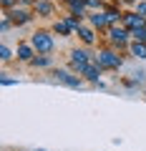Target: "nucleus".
<instances>
[{
    "label": "nucleus",
    "mask_w": 146,
    "mask_h": 151,
    "mask_svg": "<svg viewBox=\"0 0 146 151\" xmlns=\"http://www.w3.org/2000/svg\"><path fill=\"white\" fill-rule=\"evenodd\" d=\"M93 60H96V53H91V50H86V48H73L70 55H68V68L73 70V73L83 76L86 68L93 63Z\"/></svg>",
    "instance_id": "nucleus-1"
},
{
    "label": "nucleus",
    "mask_w": 146,
    "mask_h": 151,
    "mask_svg": "<svg viewBox=\"0 0 146 151\" xmlns=\"http://www.w3.org/2000/svg\"><path fill=\"white\" fill-rule=\"evenodd\" d=\"M28 43L35 48V53H53L55 50V38H53V30H35L30 35Z\"/></svg>",
    "instance_id": "nucleus-2"
},
{
    "label": "nucleus",
    "mask_w": 146,
    "mask_h": 151,
    "mask_svg": "<svg viewBox=\"0 0 146 151\" xmlns=\"http://www.w3.org/2000/svg\"><path fill=\"white\" fill-rule=\"evenodd\" d=\"M93 63H98L103 70H119L121 65H124V58L119 55V50H111V48H103L96 53V60Z\"/></svg>",
    "instance_id": "nucleus-3"
},
{
    "label": "nucleus",
    "mask_w": 146,
    "mask_h": 151,
    "mask_svg": "<svg viewBox=\"0 0 146 151\" xmlns=\"http://www.w3.org/2000/svg\"><path fill=\"white\" fill-rule=\"evenodd\" d=\"M53 78H55L58 83H63V86H68V88H83V83H86L83 76L73 73L70 68H55V70H53Z\"/></svg>",
    "instance_id": "nucleus-4"
},
{
    "label": "nucleus",
    "mask_w": 146,
    "mask_h": 151,
    "mask_svg": "<svg viewBox=\"0 0 146 151\" xmlns=\"http://www.w3.org/2000/svg\"><path fill=\"white\" fill-rule=\"evenodd\" d=\"M108 40H111V45L116 50H124V48L131 45V33L124 25H111L108 28Z\"/></svg>",
    "instance_id": "nucleus-5"
},
{
    "label": "nucleus",
    "mask_w": 146,
    "mask_h": 151,
    "mask_svg": "<svg viewBox=\"0 0 146 151\" xmlns=\"http://www.w3.org/2000/svg\"><path fill=\"white\" fill-rule=\"evenodd\" d=\"M3 15H8V18H10L15 28H23V25H28V23H33L35 13H33L30 8H20V5H18L15 10H10V13H3Z\"/></svg>",
    "instance_id": "nucleus-6"
},
{
    "label": "nucleus",
    "mask_w": 146,
    "mask_h": 151,
    "mask_svg": "<svg viewBox=\"0 0 146 151\" xmlns=\"http://www.w3.org/2000/svg\"><path fill=\"white\" fill-rule=\"evenodd\" d=\"M121 25H124L126 30H134V28H146V18H144V15H139L136 10H124Z\"/></svg>",
    "instance_id": "nucleus-7"
},
{
    "label": "nucleus",
    "mask_w": 146,
    "mask_h": 151,
    "mask_svg": "<svg viewBox=\"0 0 146 151\" xmlns=\"http://www.w3.org/2000/svg\"><path fill=\"white\" fill-rule=\"evenodd\" d=\"M88 25L96 28V30H108L111 23H108L106 10H91V13H88Z\"/></svg>",
    "instance_id": "nucleus-8"
},
{
    "label": "nucleus",
    "mask_w": 146,
    "mask_h": 151,
    "mask_svg": "<svg viewBox=\"0 0 146 151\" xmlns=\"http://www.w3.org/2000/svg\"><path fill=\"white\" fill-rule=\"evenodd\" d=\"M33 13L38 18H50V15H55V3L53 0H38L35 8H33Z\"/></svg>",
    "instance_id": "nucleus-9"
},
{
    "label": "nucleus",
    "mask_w": 146,
    "mask_h": 151,
    "mask_svg": "<svg viewBox=\"0 0 146 151\" xmlns=\"http://www.w3.org/2000/svg\"><path fill=\"white\" fill-rule=\"evenodd\" d=\"M15 55H18V60L20 63H30L33 58H35V48H33L30 43H18V48H15Z\"/></svg>",
    "instance_id": "nucleus-10"
},
{
    "label": "nucleus",
    "mask_w": 146,
    "mask_h": 151,
    "mask_svg": "<svg viewBox=\"0 0 146 151\" xmlns=\"http://www.w3.org/2000/svg\"><path fill=\"white\" fill-rule=\"evenodd\" d=\"M101 76H103V68L98 63H91L86 68V73H83V78H86L88 83H93V86H98V83H101Z\"/></svg>",
    "instance_id": "nucleus-11"
},
{
    "label": "nucleus",
    "mask_w": 146,
    "mask_h": 151,
    "mask_svg": "<svg viewBox=\"0 0 146 151\" xmlns=\"http://www.w3.org/2000/svg\"><path fill=\"white\" fill-rule=\"evenodd\" d=\"M53 33H55V35H60V38H70L76 30L70 28V23L65 20V18H58V20L53 23Z\"/></svg>",
    "instance_id": "nucleus-12"
},
{
    "label": "nucleus",
    "mask_w": 146,
    "mask_h": 151,
    "mask_svg": "<svg viewBox=\"0 0 146 151\" xmlns=\"http://www.w3.org/2000/svg\"><path fill=\"white\" fill-rule=\"evenodd\" d=\"M65 5L73 15H81V18H88V5L86 0H65Z\"/></svg>",
    "instance_id": "nucleus-13"
},
{
    "label": "nucleus",
    "mask_w": 146,
    "mask_h": 151,
    "mask_svg": "<svg viewBox=\"0 0 146 151\" xmlns=\"http://www.w3.org/2000/svg\"><path fill=\"white\" fill-rule=\"evenodd\" d=\"M78 38H81L83 45H93V43H96V28L81 25V28H78Z\"/></svg>",
    "instance_id": "nucleus-14"
},
{
    "label": "nucleus",
    "mask_w": 146,
    "mask_h": 151,
    "mask_svg": "<svg viewBox=\"0 0 146 151\" xmlns=\"http://www.w3.org/2000/svg\"><path fill=\"white\" fill-rule=\"evenodd\" d=\"M53 63H55L53 55H48V53H38L28 65H33V68H53Z\"/></svg>",
    "instance_id": "nucleus-15"
},
{
    "label": "nucleus",
    "mask_w": 146,
    "mask_h": 151,
    "mask_svg": "<svg viewBox=\"0 0 146 151\" xmlns=\"http://www.w3.org/2000/svg\"><path fill=\"white\" fill-rule=\"evenodd\" d=\"M129 53L139 60H146V43H139V40H131L129 45Z\"/></svg>",
    "instance_id": "nucleus-16"
},
{
    "label": "nucleus",
    "mask_w": 146,
    "mask_h": 151,
    "mask_svg": "<svg viewBox=\"0 0 146 151\" xmlns=\"http://www.w3.org/2000/svg\"><path fill=\"white\" fill-rule=\"evenodd\" d=\"M0 60H3V63H10V60H13V48L8 43L0 45Z\"/></svg>",
    "instance_id": "nucleus-17"
},
{
    "label": "nucleus",
    "mask_w": 146,
    "mask_h": 151,
    "mask_svg": "<svg viewBox=\"0 0 146 151\" xmlns=\"http://www.w3.org/2000/svg\"><path fill=\"white\" fill-rule=\"evenodd\" d=\"M63 18H65L68 23H70V28H73L76 33H78V28L83 25V18H81V15H73V13H68V15H63Z\"/></svg>",
    "instance_id": "nucleus-18"
},
{
    "label": "nucleus",
    "mask_w": 146,
    "mask_h": 151,
    "mask_svg": "<svg viewBox=\"0 0 146 151\" xmlns=\"http://www.w3.org/2000/svg\"><path fill=\"white\" fill-rule=\"evenodd\" d=\"M131 33V40H139V43H146V28H134Z\"/></svg>",
    "instance_id": "nucleus-19"
},
{
    "label": "nucleus",
    "mask_w": 146,
    "mask_h": 151,
    "mask_svg": "<svg viewBox=\"0 0 146 151\" xmlns=\"http://www.w3.org/2000/svg\"><path fill=\"white\" fill-rule=\"evenodd\" d=\"M0 3H3V13H10L20 5V0H0Z\"/></svg>",
    "instance_id": "nucleus-20"
},
{
    "label": "nucleus",
    "mask_w": 146,
    "mask_h": 151,
    "mask_svg": "<svg viewBox=\"0 0 146 151\" xmlns=\"http://www.w3.org/2000/svg\"><path fill=\"white\" fill-rule=\"evenodd\" d=\"M13 28V20L8 15H3V20H0V33H3V35H8V30H10Z\"/></svg>",
    "instance_id": "nucleus-21"
},
{
    "label": "nucleus",
    "mask_w": 146,
    "mask_h": 151,
    "mask_svg": "<svg viewBox=\"0 0 146 151\" xmlns=\"http://www.w3.org/2000/svg\"><path fill=\"white\" fill-rule=\"evenodd\" d=\"M134 10L139 13V15H144V18H146V0H139V5H136Z\"/></svg>",
    "instance_id": "nucleus-22"
},
{
    "label": "nucleus",
    "mask_w": 146,
    "mask_h": 151,
    "mask_svg": "<svg viewBox=\"0 0 146 151\" xmlns=\"http://www.w3.org/2000/svg\"><path fill=\"white\" fill-rule=\"evenodd\" d=\"M0 83H3V86H15V78H10V76H3V78H0Z\"/></svg>",
    "instance_id": "nucleus-23"
},
{
    "label": "nucleus",
    "mask_w": 146,
    "mask_h": 151,
    "mask_svg": "<svg viewBox=\"0 0 146 151\" xmlns=\"http://www.w3.org/2000/svg\"><path fill=\"white\" fill-rule=\"evenodd\" d=\"M35 3H38V0H20V8H35Z\"/></svg>",
    "instance_id": "nucleus-24"
},
{
    "label": "nucleus",
    "mask_w": 146,
    "mask_h": 151,
    "mask_svg": "<svg viewBox=\"0 0 146 151\" xmlns=\"http://www.w3.org/2000/svg\"><path fill=\"white\" fill-rule=\"evenodd\" d=\"M121 5H129V8H136V5H139V0H121Z\"/></svg>",
    "instance_id": "nucleus-25"
},
{
    "label": "nucleus",
    "mask_w": 146,
    "mask_h": 151,
    "mask_svg": "<svg viewBox=\"0 0 146 151\" xmlns=\"http://www.w3.org/2000/svg\"><path fill=\"white\" fill-rule=\"evenodd\" d=\"M33 151H45V149H33Z\"/></svg>",
    "instance_id": "nucleus-26"
},
{
    "label": "nucleus",
    "mask_w": 146,
    "mask_h": 151,
    "mask_svg": "<svg viewBox=\"0 0 146 151\" xmlns=\"http://www.w3.org/2000/svg\"><path fill=\"white\" fill-rule=\"evenodd\" d=\"M63 3H65V0H63Z\"/></svg>",
    "instance_id": "nucleus-27"
},
{
    "label": "nucleus",
    "mask_w": 146,
    "mask_h": 151,
    "mask_svg": "<svg viewBox=\"0 0 146 151\" xmlns=\"http://www.w3.org/2000/svg\"><path fill=\"white\" fill-rule=\"evenodd\" d=\"M119 3H121V0H119Z\"/></svg>",
    "instance_id": "nucleus-28"
}]
</instances>
